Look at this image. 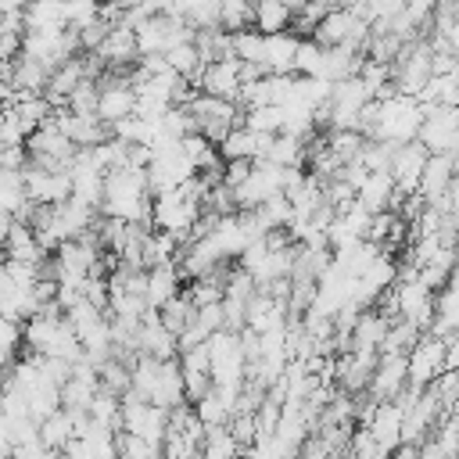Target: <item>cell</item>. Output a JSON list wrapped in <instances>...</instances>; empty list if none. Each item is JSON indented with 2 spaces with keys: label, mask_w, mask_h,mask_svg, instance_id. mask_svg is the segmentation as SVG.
Instances as JSON below:
<instances>
[{
  "label": "cell",
  "mask_w": 459,
  "mask_h": 459,
  "mask_svg": "<svg viewBox=\"0 0 459 459\" xmlns=\"http://www.w3.org/2000/svg\"><path fill=\"white\" fill-rule=\"evenodd\" d=\"M22 18L25 29H68V0H29Z\"/></svg>",
  "instance_id": "44dd1931"
},
{
  "label": "cell",
  "mask_w": 459,
  "mask_h": 459,
  "mask_svg": "<svg viewBox=\"0 0 459 459\" xmlns=\"http://www.w3.org/2000/svg\"><path fill=\"white\" fill-rule=\"evenodd\" d=\"M158 312H161L165 326H169V330H172V333L179 337V333H183V330H186V326L194 323V316H197V305H194V301L186 298V290H183V294H176V298H172L169 305H161Z\"/></svg>",
  "instance_id": "484cf974"
},
{
  "label": "cell",
  "mask_w": 459,
  "mask_h": 459,
  "mask_svg": "<svg viewBox=\"0 0 459 459\" xmlns=\"http://www.w3.org/2000/svg\"><path fill=\"white\" fill-rule=\"evenodd\" d=\"M72 437H75V427H72V416H68L65 409H57V412H50L47 420H39V441H43L47 448L65 452Z\"/></svg>",
  "instance_id": "cb8c5ba5"
},
{
  "label": "cell",
  "mask_w": 459,
  "mask_h": 459,
  "mask_svg": "<svg viewBox=\"0 0 459 459\" xmlns=\"http://www.w3.org/2000/svg\"><path fill=\"white\" fill-rule=\"evenodd\" d=\"M50 118L57 122V129L79 147V151H86V147H97V143H104V140H111L115 133H111V126L100 118V115H75V111H68V108H54L50 111Z\"/></svg>",
  "instance_id": "30bf717a"
},
{
  "label": "cell",
  "mask_w": 459,
  "mask_h": 459,
  "mask_svg": "<svg viewBox=\"0 0 459 459\" xmlns=\"http://www.w3.org/2000/svg\"><path fill=\"white\" fill-rule=\"evenodd\" d=\"M115 448H118V459H161V445L158 441H147V437L129 434V430L115 434Z\"/></svg>",
  "instance_id": "4316f807"
},
{
  "label": "cell",
  "mask_w": 459,
  "mask_h": 459,
  "mask_svg": "<svg viewBox=\"0 0 459 459\" xmlns=\"http://www.w3.org/2000/svg\"><path fill=\"white\" fill-rule=\"evenodd\" d=\"M25 190L36 204H57V201L72 197V176H68V169L25 165Z\"/></svg>",
  "instance_id": "2e32d148"
},
{
  "label": "cell",
  "mask_w": 459,
  "mask_h": 459,
  "mask_svg": "<svg viewBox=\"0 0 459 459\" xmlns=\"http://www.w3.org/2000/svg\"><path fill=\"white\" fill-rule=\"evenodd\" d=\"M0 151H4V143H0Z\"/></svg>",
  "instance_id": "836d02e7"
},
{
  "label": "cell",
  "mask_w": 459,
  "mask_h": 459,
  "mask_svg": "<svg viewBox=\"0 0 459 459\" xmlns=\"http://www.w3.org/2000/svg\"><path fill=\"white\" fill-rule=\"evenodd\" d=\"M136 351L140 355H154V359H179V337L165 326L158 308H147L136 330Z\"/></svg>",
  "instance_id": "5bb4252c"
},
{
  "label": "cell",
  "mask_w": 459,
  "mask_h": 459,
  "mask_svg": "<svg viewBox=\"0 0 459 459\" xmlns=\"http://www.w3.org/2000/svg\"><path fill=\"white\" fill-rule=\"evenodd\" d=\"M416 140L430 154H459V104H427Z\"/></svg>",
  "instance_id": "277c9868"
},
{
  "label": "cell",
  "mask_w": 459,
  "mask_h": 459,
  "mask_svg": "<svg viewBox=\"0 0 459 459\" xmlns=\"http://www.w3.org/2000/svg\"><path fill=\"white\" fill-rule=\"evenodd\" d=\"M183 287H186V276H183L179 262H165V265L147 269V305L151 308L169 305L176 294H183Z\"/></svg>",
  "instance_id": "d6986e66"
},
{
  "label": "cell",
  "mask_w": 459,
  "mask_h": 459,
  "mask_svg": "<svg viewBox=\"0 0 459 459\" xmlns=\"http://www.w3.org/2000/svg\"><path fill=\"white\" fill-rule=\"evenodd\" d=\"M97 93H100V79H82V82L68 93L65 108L75 111V115H97Z\"/></svg>",
  "instance_id": "f546056e"
},
{
  "label": "cell",
  "mask_w": 459,
  "mask_h": 459,
  "mask_svg": "<svg viewBox=\"0 0 459 459\" xmlns=\"http://www.w3.org/2000/svg\"><path fill=\"white\" fill-rule=\"evenodd\" d=\"M273 136H276V133H258V129H251V126L240 122V126H233L230 136L219 143V154H222L226 161H233V158L262 161L265 151H269V143H273Z\"/></svg>",
  "instance_id": "ac0fdd59"
},
{
  "label": "cell",
  "mask_w": 459,
  "mask_h": 459,
  "mask_svg": "<svg viewBox=\"0 0 459 459\" xmlns=\"http://www.w3.org/2000/svg\"><path fill=\"white\" fill-rule=\"evenodd\" d=\"M4 251H7L11 262H25V265H39V262L50 255V251L39 244V237H36V230H32L29 222H14V226H11L7 240H4Z\"/></svg>",
  "instance_id": "ffe728a7"
},
{
  "label": "cell",
  "mask_w": 459,
  "mask_h": 459,
  "mask_svg": "<svg viewBox=\"0 0 459 459\" xmlns=\"http://www.w3.org/2000/svg\"><path fill=\"white\" fill-rule=\"evenodd\" d=\"M355 201L362 204V208H369L373 215L377 212H398V201H402V190H398V183H394V176L387 172V169H377V172H369L366 179H362V186L355 190Z\"/></svg>",
  "instance_id": "e0dca14e"
},
{
  "label": "cell",
  "mask_w": 459,
  "mask_h": 459,
  "mask_svg": "<svg viewBox=\"0 0 459 459\" xmlns=\"http://www.w3.org/2000/svg\"><path fill=\"white\" fill-rule=\"evenodd\" d=\"M427 158H430V151H427L420 140L398 143V147L391 151V165H387V172L394 176V183H398L402 197L416 194V186H420V176H423V169H427Z\"/></svg>",
  "instance_id": "4fadbf2b"
},
{
  "label": "cell",
  "mask_w": 459,
  "mask_h": 459,
  "mask_svg": "<svg viewBox=\"0 0 459 459\" xmlns=\"http://www.w3.org/2000/svg\"><path fill=\"white\" fill-rule=\"evenodd\" d=\"M4 262H7V251H4V247H0V269H4Z\"/></svg>",
  "instance_id": "1f68e13d"
},
{
  "label": "cell",
  "mask_w": 459,
  "mask_h": 459,
  "mask_svg": "<svg viewBox=\"0 0 459 459\" xmlns=\"http://www.w3.org/2000/svg\"><path fill=\"white\" fill-rule=\"evenodd\" d=\"M165 61H169V68H172L179 79H186V82H194V86H197V79H201V72H204V65H208V57L201 54L197 39L176 43V47L165 54Z\"/></svg>",
  "instance_id": "7402d4cb"
},
{
  "label": "cell",
  "mask_w": 459,
  "mask_h": 459,
  "mask_svg": "<svg viewBox=\"0 0 459 459\" xmlns=\"http://www.w3.org/2000/svg\"><path fill=\"white\" fill-rule=\"evenodd\" d=\"M133 394L161 405V409H176L186 402V384H183V369L179 359H154V355H136L133 362Z\"/></svg>",
  "instance_id": "7a4b0ae2"
},
{
  "label": "cell",
  "mask_w": 459,
  "mask_h": 459,
  "mask_svg": "<svg viewBox=\"0 0 459 459\" xmlns=\"http://www.w3.org/2000/svg\"><path fill=\"white\" fill-rule=\"evenodd\" d=\"M251 25L258 32H287L294 25V7L287 0H255Z\"/></svg>",
  "instance_id": "603a6c76"
},
{
  "label": "cell",
  "mask_w": 459,
  "mask_h": 459,
  "mask_svg": "<svg viewBox=\"0 0 459 459\" xmlns=\"http://www.w3.org/2000/svg\"><path fill=\"white\" fill-rule=\"evenodd\" d=\"M240 57H215L204 65L201 79H197V90L201 93H212V97H226V100H240V90H244V75H240Z\"/></svg>",
  "instance_id": "7c38bea8"
},
{
  "label": "cell",
  "mask_w": 459,
  "mask_h": 459,
  "mask_svg": "<svg viewBox=\"0 0 459 459\" xmlns=\"http://www.w3.org/2000/svg\"><path fill=\"white\" fill-rule=\"evenodd\" d=\"M405 359H409V387H416V391L430 387L448 369L445 366V337L434 333V330H423Z\"/></svg>",
  "instance_id": "8992f818"
},
{
  "label": "cell",
  "mask_w": 459,
  "mask_h": 459,
  "mask_svg": "<svg viewBox=\"0 0 459 459\" xmlns=\"http://www.w3.org/2000/svg\"><path fill=\"white\" fill-rule=\"evenodd\" d=\"M409 387V359L402 351H380L373 380H369V398L373 402H391Z\"/></svg>",
  "instance_id": "8fae6325"
},
{
  "label": "cell",
  "mask_w": 459,
  "mask_h": 459,
  "mask_svg": "<svg viewBox=\"0 0 459 459\" xmlns=\"http://www.w3.org/2000/svg\"><path fill=\"white\" fill-rule=\"evenodd\" d=\"M22 344H25V330H22V323L0 316V369H11V366L18 362Z\"/></svg>",
  "instance_id": "83f0119b"
},
{
  "label": "cell",
  "mask_w": 459,
  "mask_h": 459,
  "mask_svg": "<svg viewBox=\"0 0 459 459\" xmlns=\"http://www.w3.org/2000/svg\"><path fill=\"white\" fill-rule=\"evenodd\" d=\"M369 32H373V25L351 7V4H344V7H330L326 14H323V22L316 25V32H312V39H319V43H330V47H351V50H366V43H369Z\"/></svg>",
  "instance_id": "3957f363"
},
{
  "label": "cell",
  "mask_w": 459,
  "mask_h": 459,
  "mask_svg": "<svg viewBox=\"0 0 459 459\" xmlns=\"http://www.w3.org/2000/svg\"><path fill=\"white\" fill-rule=\"evenodd\" d=\"M377 359H380L377 351H355V348L337 351L333 355V384H337V391H348V394L369 391Z\"/></svg>",
  "instance_id": "ba28073f"
},
{
  "label": "cell",
  "mask_w": 459,
  "mask_h": 459,
  "mask_svg": "<svg viewBox=\"0 0 459 459\" xmlns=\"http://www.w3.org/2000/svg\"><path fill=\"white\" fill-rule=\"evenodd\" d=\"M97 115H100L108 126H115V122L136 115V82H133V68H129V72H108V75H100Z\"/></svg>",
  "instance_id": "5b68a950"
},
{
  "label": "cell",
  "mask_w": 459,
  "mask_h": 459,
  "mask_svg": "<svg viewBox=\"0 0 459 459\" xmlns=\"http://www.w3.org/2000/svg\"><path fill=\"white\" fill-rule=\"evenodd\" d=\"M90 420L104 430H122V398L100 387L97 398L90 402Z\"/></svg>",
  "instance_id": "d4e9b609"
},
{
  "label": "cell",
  "mask_w": 459,
  "mask_h": 459,
  "mask_svg": "<svg viewBox=\"0 0 459 459\" xmlns=\"http://www.w3.org/2000/svg\"><path fill=\"white\" fill-rule=\"evenodd\" d=\"M0 122H4V104H0Z\"/></svg>",
  "instance_id": "d6a6232c"
},
{
  "label": "cell",
  "mask_w": 459,
  "mask_h": 459,
  "mask_svg": "<svg viewBox=\"0 0 459 459\" xmlns=\"http://www.w3.org/2000/svg\"><path fill=\"white\" fill-rule=\"evenodd\" d=\"M29 165V147L25 143H11L0 151V169H11V172H22Z\"/></svg>",
  "instance_id": "4dcf8cb0"
},
{
  "label": "cell",
  "mask_w": 459,
  "mask_h": 459,
  "mask_svg": "<svg viewBox=\"0 0 459 459\" xmlns=\"http://www.w3.org/2000/svg\"><path fill=\"white\" fill-rule=\"evenodd\" d=\"M151 183H147V169H115L104 179V201H100V215H115L126 222H143L151 226Z\"/></svg>",
  "instance_id": "6da1fadb"
},
{
  "label": "cell",
  "mask_w": 459,
  "mask_h": 459,
  "mask_svg": "<svg viewBox=\"0 0 459 459\" xmlns=\"http://www.w3.org/2000/svg\"><path fill=\"white\" fill-rule=\"evenodd\" d=\"M100 18H108L104 14V0H68V29L82 32Z\"/></svg>",
  "instance_id": "f1b7e54d"
},
{
  "label": "cell",
  "mask_w": 459,
  "mask_h": 459,
  "mask_svg": "<svg viewBox=\"0 0 459 459\" xmlns=\"http://www.w3.org/2000/svg\"><path fill=\"white\" fill-rule=\"evenodd\" d=\"M298 47H301V36L294 29H287V32H262V61H258L262 72L294 75Z\"/></svg>",
  "instance_id": "9a60e30c"
},
{
  "label": "cell",
  "mask_w": 459,
  "mask_h": 459,
  "mask_svg": "<svg viewBox=\"0 0 459 459\" xmlns=\"http://www.w3.org/2000/svg\"><path fill=\"white\" fill-rule=\"evenodd\" d=\"M122 430L140 434V437L161 445V437L169 430V409H161V405H154V402L126 391L122 394Z\"/></svg>",
  "instance_id": "52a82bcc"
},
{
  "label": "cell",
  "mask_w": 459,
  "mask_h": 459,
  "mask_svg": "<svg viewBox=\"0 0 459 459\" xmlns=\"http://www.w3.org/2000/svg\"><path fill=\"white\" fill-rule=\"evenodd\" d=\"M93 54L104 61L108 72H129V68H136V61H140L136 29H129V25H122V22H111L108 36L100 39V47H97Z\"/></svg>",
  "instance_id": "9c48e42d"
}]
</instances>
